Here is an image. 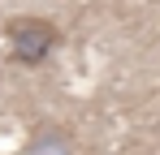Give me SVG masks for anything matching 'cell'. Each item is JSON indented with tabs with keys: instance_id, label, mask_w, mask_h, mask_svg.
Masks as SVG:
<instances>
[{
	"instance_id": "6da1fadb",
	"label": "cell",
	"mask_w": 160,
	"mask_h": 155,
	"mask_svg": "<svg viewBox=\"0 0 160 155\" xmlns=\"http://www.w3.org/2000/svg\"><path fill=\"white\" fill-rule=\"evenodd\" d=\"M4 35H9V56H13L18 65L48 60V52L61 43V30H56L52 22H43V17H13Z\"/></svg>"
}]
</instances>
